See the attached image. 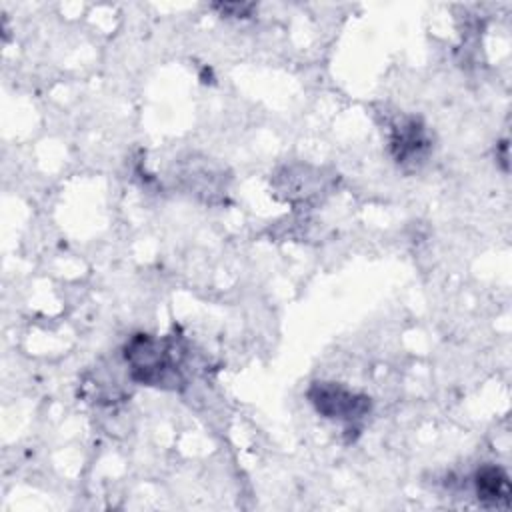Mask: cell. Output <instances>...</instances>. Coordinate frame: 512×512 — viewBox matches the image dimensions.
Returning <instances> with one entry per match:
<instances>
[{
    "label": "cell",
    "mask_w": 512,
    "mask_h": 512,
    "mask_svg": "<svg viewBox=\"0 0 512 512\" xmlns=\"http://www.w3.org/2000/svg\"><path fill=\"white\" fill-rule=\"evenodd\" d=\"M128 378L142 386L176 390L184 384L180 358L182 348L174 338H160L146 332L134 334L122 348Z\"/></svg>",
    "instance_id": "1"
},
{
    "label": "cell",
    "mask_w": 512,
    "mask_h": 512,
    "mask_svg": "<svg viewBox=\"0 0 512 512\" xmlns=\"http://www.w3.org/2000/svg\"><path fill=\"white\" fill-rule=\"evenodd\" d=\"M388 150L398 166L414 170L428 160L432 152V136L418 116H402L390 126Z\"/></svg>",
    "instance_id": "3"
},
{
    "label": "cell",
    "mask_w": 512,
    "mask_h": 512,
    "mask_svg": "<svg viewBox=\"0 0 512 512\" xmlns=\"http://www.w3.org/2000/svg\"><path fill=\"white\" fill-rule=\"evenodd\" d=\"M306 398L320 416L348 424L360 422L372 408L366 394L352 392L336 382H312L306 390Z\"/></svg>",
    "instance_id": "2"
},
{
    "label": "cell",
    "mask_w": 512,
    "mask_h": 512,
    "mask_svg": "<svg viewBox=\"0 0 512 512\" xmlns=\"http://www.w3.org/2000/svg\"><path fill=\"white\" fill-rule=\"evenodd\" d=\"M476 500L484 508H508L510 506V478L502 466L484 464L472 478Z\"/></svg>",
    "instance_id": "4"
},
{
    "label": "cell",
    "mask_w": 512,
    "mask_h": 512,
    "mask_svg": "<svg viewBox=\"0 0 512 512\" xmlns=\"http://www.w3.org/2000/svg\"><path fill=\"white\" fill-rule=\"evenodd\" d=\"M214 10H218L222 16L246 18L254 10V4H248V2H222V4H214Z\"/></svg>",
    "instance_id": "5"
}]
</instances>
